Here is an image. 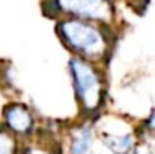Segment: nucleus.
<instances>
[{"label": "nucleus", "instance_id": "9", "mask_svg": "<svg viewBox=\"0 0 155 154\" xmlns=\"http://www.w3.org/2000/svg\"><path fill=\"white\" fill-rule=\"evenodd\" d=\"M146 127H148V130L151 132V135L155 136V109L151 112V115H149V118H148V121H146Z\"/></svg>", "mask_w": 155, "mask_h": 154}, {"label": "nucleus", "instance_id": "7", "mask_svg": "<svg viewBox=\"0 0 155 154\" xmlns=\"http://www.w3.org/2000/svg\"><path fill=\"white\" fill-rule=\"evenodd\" d=\"M18 141L5 127H0V154H18Z\"/></svg>", "mask_w": 155, "mask_h": 154}, {"label": "nucleus", "instance_id": "6", "mask_svg": "<svg viewBox=\"0 0 155 154\" xmlns=\"http://www.w3.org/2000/svg\"><path fill=\"white\" fill-rule=\"evenodd\" d=\"M103 142L114 154H131L134 148L133 135H107L103 138Z\"/></svg>", "mask_w": 155, "mask_h": 154}, {"label": "nucleus", "instance_id": "4", "mask_svg": "<svg viewBox=\"0 0 155 154\" xmlns=\"http://www.w3.org/2000/svg\"><path fill=\"white\" fill-rule=\"evenodd\" d=\"M3 127L14 136H29L35 127V118L30 109L21 103H9L2 112Z\"/></svg>", "mask_w": 155, "mask_h": 154}, {"label": "nucleus", "instance_id": "1", "mask_svg": "<svg viewBox=\"0 0 155 154\" xmlns=\"http://www.w3.org/2000/svg\"><path fill=\"white\" fill-rule=\"evenodd\" d=\"M56 33L60 41L74 56H78L92 63L101 62L110 51V38L104 29V24L63 17L56 24Z\"/></svg>", "mask_w": 155, "mask_h": 154}, {"label": "nucleus", "instance_id": "8", "mask_svg": "<svg viewBox=\"0 0 155 154\" xmlns=\"http://www.w3.org/2000/svg\"><path fill=\"white\" fill-rule=\"evenodd\" d=\"M18 154H56V151L47 145H29Z\"/></svg>", "mask_w": 155, "mask_h": 154}, {"label": "nucleus", "instance_id": "3", "mask_svg": "<svg viewBox=\"0 0 155 154\" xmlns=\"http://www.w3.org/2000/svg\"><path fill=\"white\" fill-rule=\"evenodd\" d=\"M45 12L53 17L81 18L104 26L114 23L116 9L111 0H44Z\"/></svg>", "mask_w": 155, "mask_h": 154}, {"label": "nucleus", "instance_id": "10", "mask_svg": "<svg viewBox=\"0 0 155 154\" xmlns=\"http://www.w3.org/2000/svg\"><path fill=\"white\" fill-rule=\"evenodd\" d=\"M131 154H136V153H131Z\"/></svg>", "mask_w": 155, "mask_h": 154}, {"label": "nucleus", "instance_id": "2", "mask_svg": "<svg viewBox=\"0 0 155 154\" xmlns=\"http://www.w3.org/2000/svg\"><path fill=\"white\" fill-rule=\"evenodd\" d=\"M69 73L81 110L87 115L98 112L104 97V80L100 70L95 63L74 56L69 60Z\"/></svg>", "mask_w": 155, "mask_h": 154}, {"label": "nucleus", "instance_id": "5", "mask_svg": "<svg viewBox=\"0 0 155 154\" xmlns=\"http://www.w3.org/2000/svg\"><path fill=\"white\" fill-rule=\"evenodd\" d=\"M94 141V128L91 125H80L71 139L69 154H87Z\"/></svg>", "mask_w": 155, "mask_h": 154}]
</instances>
